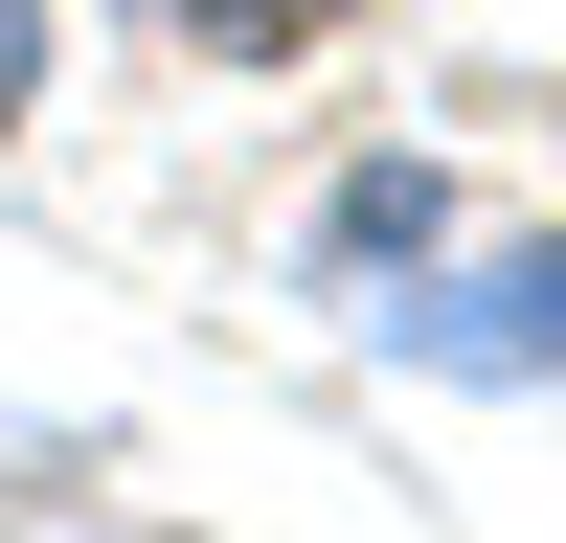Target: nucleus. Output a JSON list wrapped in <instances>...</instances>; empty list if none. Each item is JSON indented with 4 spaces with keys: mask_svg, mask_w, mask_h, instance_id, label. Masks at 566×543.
I'll return each instance as SVG.
<instances>
[{
    "mask_svg": "<svg viewBox=\"0 0 566 543\" xmlns=\"http://www.w3.org/2000/svg\"><path fill=\"white\" fill-rule=\"evenodd\" d=\"M363 0H159V45H205V68H295V45H340Z\"/></svg>",
    "mask_w": 566,
    "mask_h": 543,
    "instance_id": "2",
    "label": "nucleus"
},
{
    "mask_svg": "<svg viewBox=\"0 0 566 543\" xmlns=\"http://www.w3.org/2000/svg\"><path fill=\"white\" fill-rule=\"evenodd\" d=\"M408 362H453V385H566V249H499V272H408L386 295Z\"/></svg>",
    "mask_w": 566,
    "mask_h": 543,
    "instance_id": "1",
    "label": "nucleus"
},
{
    "mask_svg": "<svg viewBox=\"0 0 566 543\" xmlns=\"http://www.w3.org/2000/svg\"><path fill=\"white\" fill-rule=\"evenodd\" d=\"M45 45H69V23H45V0H0V114H45Z\"/></svg>",
    "mask_w": 566,
    "mask_h": 543,
    "instance_id": "3",
    "label": "nucleus"
}]
</instances>
